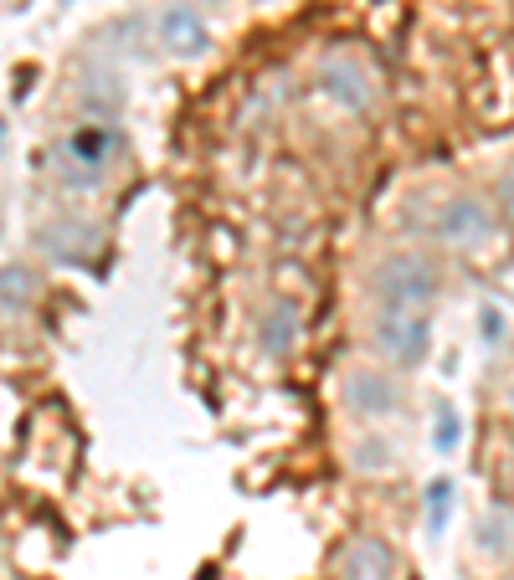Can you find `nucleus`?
Listing matches in <instances>:
<instances>
[{
    "mask_svg": "<svg viewBox=\"0 0 514 580\" xmlns=\"http://www.w3.org/2000/svg\"><path fill=\"white\" fill-rule=\"evenodd\" d=\"M365 288L376 298V309H396V313H427L442 298V268H437L433 252H416V247H401V252H386Z\"/></svg>",
    "mask_w": 514,
    "mask_h": 580,
    "instance_id": "1",
    "label": "nucleus"
},
{
    "mask_svg": "<svg viewBox=\"0 0 514 580\" xmlns=\"http://www.w3.org/2000/svg\"><path fill=\"white\" fill-rule=\"evenodd\" d=\"M129 139H124L119 124H99V118H82L78 129H67L52 150V165H57V180L67 191H99L108 170L124 159Z\"/></svg>",
    "mask_w": 514,
    "mask_h": 580,
    "instance_id": "2",
    "label": "nucleus"
},
{
    "mask_svg": "<svg viewBox=\"0 0 514 580\" xmlns=\"http://www.w3.org/2000/svg\"><path fill=\"white\" fill-rule=\"evenodd\" d=\"M499 232H504V221H499L494 201L478 191L448 195L433 211V221H427L433 247H448V252H484V247H494Z\"/></svg>",
    "mask_w": 514,
    "mask_h": 580,
    "instance_id": "3",
    "label": "nucleus"
},
{
    "mask_svg": "<svg viewBox=\"0 0 514 580\" xmlns=\"http://www.w3.org/2000/svg\"><path fill=\"white\" fill-rule=\"evenodd\" d=\"M339 407L365 426H386L412 407V390L391 365H350L339 375Z\"/></svg>",
    "mask_w": 514,
    "mask_h": 580,
    "instance_id": "4",
    "label": "nucleus"
},
{
    "mask_svg": "<svg viewBox=\"0 0 514 580\" xmlns=\"http://www.w3.org/2000/svg\"><path fill=\"white\" fill-rule=\"evenodd\" d=\"M314 88L330 98L335 108H345V114H356V118L376 108V78H371L365 57L350 52V47H330V52H319Z\"/></svg>",
    "mask_w": 514,
    "mask_h": 580,
    "instance_id": "5",
    "label": "nucleus"
},
{
    "mask_svg": "<svg viewBox=\"0 0 514 580\" xmlns=\"http://www.w3.org/2000/svg\"><path fill=\"white\" fill-rule=\"evenodd\" d=\"M371 349H376L381 360L391 370H412L427 360V349H433V319L427 313H396V309H376L371 313Z\"/></svg>",
    "mask_w": 514,
    "mask_h": 580,
    "instance_id": "6",
    "label": "nucleus"
},
{
    "mask_svg": "<svg viewBox=\"0 0 514 580\" xmlns=\"http://www.w3.org/2000/svg\"><path fill=\"white\" fill-rule=\"evenodd\" d=\"M155 47L170 52L180 62H196L211 52V26H206V11L191 5V0H170L155 16Z\"/></svg>",
    "mask_w": 514,
    "mask_h": 580,
    "instance_id": "7",
    "label": "nucleus"
},
{
    "mask_svg": "<svg viewBox=\"0 0 514 580\" xmlns=\"http://www.w3.org/2000/svg\"><path fill=\"white\" fill-rule=\"evenodd\" d=\"M298 334H304V313H298V298L294 293H273L262 313H257V349L268 355V360H288L298 349Z\"/></svg>",
    "mask_w": 514,
    "mask_h": 580,
    "instance_id": "8",
    "label": "nucleus"
},
{
    "mask_svg": "<svg viewBox=\"0 0 514 580\" xmlns=\"http://www.w3.org/2000/svg\"><path fill=\"white\" fill-rule=\"evenodd\" d=\"M401 576V555L391 540L381 534H356L339 555V580H396Z\"/></svg>",
    "mask_w": 514,
    "mask_h": 580,
    "instance_id": "9",
    "label": "nucleus"
},
{
    "mask_svg": "<svg viewBox=\"0 0 514 580\" xmlns=\"http://www.w3.org/2000/svg\"><path fill=\"white\" fill-rule=\"evenodd\" d=\"M37 247L52 257V262H88V252H99V227L88 221H73V216H57L37 232Z\"/></svg>",
    "mask_w": 514,
    "mask_h": 580,
    "instance_id": "10",
    "label": "nucleus"
},
{
    "mask_svg": "<svg viewBox=\"0 0 514 580\" xmlns=\"http://www.w3.org/2000/svg\"><path fill=\"white\" fill-rule=\"evenodd\" d=\"M345 467H350V473H360V478H381V473H396V467H401V442H396L391 431L371 426V431H360L356 442L345 447Z\"/></svg>",
    "mask_w": 514,
    "mask_h": 580,
    "instance_id": "11",
    "label": "nucleus"
},
{
    "mask_svg": "<svg viewBox=\"0 0 514 580\" xmlns=\"http://www.w3.org/2000/svg\"><path fill=\"white\" fill-rule=\"evenodd\" d=\"M78 108L88 118H99V124H119V114H124L119 73H108V67H88V73L78 78Z\"/></svg>",
    "mask_w": 514,
    "mask_h": 580,
    "instance_id": "12",
    "label": "nucleus"
},
{
    "mask_svg": "<svg viewBox=\"0 0 514 580\" xmlns=\"http://www.w3.org/2000/svg\"><path fill=\"white\" fill-rule=\"evenodd\" d=\"M474 550L489 565L514 560V503H489L474 524Z\"/></svg>",
    "mask_w": 514,
    "mask_h": 580,
    "instance_id": "13",
    "label": "nucleus"
},
{
    "mask_svg": "<svg viewBox=\"0 0 514 580\" xmlns=\"http://www.w3.org/2000/svg\"><path fill=\"white\" fill-rule=\"evenodd\" d=\"M453 508H458V484L453 478H433V484L422 488V529H427V540H442V534H448Z\"/></svg>",
    "mask_w": 514,
    "mask_h": 580,
    "instance_id": "14",
    "label": "nucleus"
},
{
    "mask_svg": "<svg viewBox=\"0 0 514 580\" xmlns=\"http://www.w3.org/2000/svg\"><path fill=\"white\" fill-rule=\"evenodd\" d=\"M150 21L144 16H119L114 26H103L99 41L108 47V52H124V57H150Z\"/></svg>",
    "mask_w": 514,
    "mask_h": 580,
    "instance_id": "15",
    "label": "nucleus"
},
{
    "mask_svg": "<svg viewBox=\"0 0 514 580\" xmlns=\"http://www.w3.org/2000/svg\"><path fill=\"white\" fill-rule=\"evenodd\" d=\"M31 298H37V272L26 262H5L0 268V313L31 309Z\"/></svg>",
    "mask_w": 514,
    "mask_h": 580,
    "instance_id": "16",
    "label": "nucleus"
},
{
    "mask_svg": "<svg viewBox=\"0 0 514 580\" xmlns=\"http://www.w3.org/2000/svg\"><path fill=\"white\" fill-rule=\"evenodd\" d=\"M458 442H463V416H458L453 407H437V416H433V452H437V457H453Z\"/></svg>",
    "mask_w": 514,
    "mask_h": 580,
    "instance_id": "17",
    "label": "nucleus"
},
{
    "mask_svg": "<svg viewBox=\"0 0 514 580\" xmlns=\"http://www.w3.org/2000/svg\"><path fill=\"white\" fill-rule=\"evenodd\" d=\"M489 201H494L499 221L514 232V159H504V165H499V180H494V195H489Z\"/></svg>",
    "mask_w": 514,
    "mask_h": 580,
    "instance_id": "18",
    "label": "nucleus"
},
{
    "mask_svg": "<svg viewBox=\"0 0 514 580\" xmlns=\"http://www.w3.org/2000/svg\"><path fill=\"white\" fill-rule=\"evenodd\" d=\"M478 330H484V334H478V339H484V345L494 349L499 339H504V313H499L494 304H484V313H478Z\"/></svg>",
    "mask_w": 514,
    "mask_h": 580,
    "instance_id": "19",
    "label": "nucleus"
},
{
    "mask_svg": "<svg viewBox=\"0 0 514 580\" xmlns=\"http://www.w3.org/2000/svg\"><path fill=\"white\" fill-rule=\"evenodd\" d=\"M191 5H201V11H206V5H211V11H227L232 0H191Z\"/></svg>",
    "mask_w": 514,
    "mask_h": 580,
    "instance_id": "20",
    "label": "nucleus"
},
{
    "mask_svg": "<svg viewBox=\"0 0 514 580\" xmlns=\"http://www.w3.org/2000/svg\"><path fill=\"white\" fill-rule=\"evenodd\" d=\"M0 144H5V124H0Z\"/></svg>",
    "mask_w": 514,
    "mask_h": 580,
    "instance_id": "21",
    "label": "nucleus"
},
{
    "mask_svg": "<svg viewBox=\"0 0 514 580\" xmlns=\"http://www.w3.org/2000/svg\"><path fill=\"white\" fill-rule=\"evenodd\" d=\"M510 407H514V390H510Z\"/></svg>",
    "mask_w": 514,
    "mask_h": 580,
    "instance_id": "22",
    "label": "nucleus"
},
{
    "mask_svg": "<svg viewBox=\"0 0 514 580\" xmlns=\"http://www.w3.org/2000/svg\"><path fill=\"white\" fill-rule=\"evenodd\" d=\"M67 5H73V0H67Z\"/></svg>",
    "mask_w": 514,
    "mask_h": 580,
    "instance_id": "23",
    "label": "nucleus"
}]
</instances>
